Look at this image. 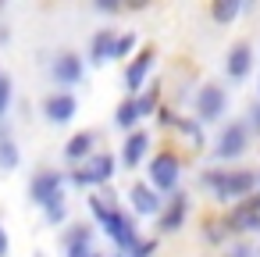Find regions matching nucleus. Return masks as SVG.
<instances>
[{"instance_id": "obj_1", "label": "nucleus", "mask_w": 260, "mask_h": 257, "mask_svg": "<svg viewBox=\"0 0 260 257\" xmlns=\"http://www.w3.org/2000/svg\"><path fill=\"white\" fill-rule=\"evenodd\" d=\"M89 211H93V218L100 221L104 236L118 246V253H128V250L143 239V236H139V229H136V218H132V214H125L121 207L107 204V196L89 193Z\"/></svg>"}, {"instance_id": "obj_2", "label": "nucleus", "mask_w": 260, "mask_h": 257, "mask_svg": "<svg viewBox=\"0 0 260 257\" xmlns=\"http://www.w3.org/2000/svg\"><path fill=\"white\" fill-rule=\"evenodd\" d=\"M200 182L214 193V200H221V204H239V200H246V196L256 193L260 172H253V168H228V172L207 168V172L200 175Z\"/></svg>"}, {"instance_id": "obj_3", "label": "nucleus", "mask_w": 260, "mask_h": 257, "mask_svg": "<svg viewBox=\"0 0 260 257\" xmlns=\"http://www.w3.org/2000/svg\"><path fill=\"white\" fill-rule=\"evenodd\" d=\"M114 172H118V157L107 154V150H96L89 161H82V164L68 175V182H75L79 189H100V186H107V182L114 179Z\"/></svg>"}, {"instance_id": "obj_4", "label": "nucleus", "mask_w": 260, "mask_h": 257, "mask_svg": "<svg viewBox=\"0 0 260 257\" xmlns=\"http://www.w3.org/2000/svg\"><path fill=\"white\" fill-rule=\"evenodd\" d=\"M146 182L160 193V196H171L178 193V182H182V157L175 150H160L150 157V168H146Z\"/></svg>"}, {"instance_id": "obj_5", "label": "nucleus", "mask_w": 260, "mask_h": 257, "mask_svg": "<svg viewBox=\"0 0 260 257\" xmlns=\"http://www.w3.org/2000/svg\"><path fill=\"white\" fill-rule=\"evenodd\" d=\"M228 115V90L217 82H203L192 97V118L196 122H221Z\"/></svg>"}, {"instance_id": "obj_6", "label": "nucleus", "mask_w": 260, "mask_h": 257, "mask_svg": "<svg viewBox=\"0 0 260 257\" xmlns=\"http://www.w3.org/2000/svg\"><path fill=\"white\" fill-rule=\"evenodd\" d=\"M249 150V125L246 122H224L214 143V161H239Z\"/></svg>"}, {"instance_id": "obj_7", "label": "nucleus", "mask_w": 260, "mask_h": 257, "mask_svg": "<svg viewBox=\"0 0 260 257\" xmlns=\"http://www.w3.org/2000/svg\"><path fill=\"white\" fill-rule=\"evenodd\" d=\"M153 65H157L153 47H143L139 54H132V61H128V65H125V72H121V86H125V93H128V97H139V93L146 90Z\"/></svg>"}, {"instance_id": "obj_8", "label": "nucleus", "mask_w": 260, "mask_h": 257, "mask_svg": "<svg viewBox=\"0 0 260 257\" xmlns=\"http://www.w3.org/2000/svg\"><path fill=\"white\" fill-rule=\"evenodd\" d=\"M64 182H68V175L57 172V168H43V172H36L32 182H29V196H32V204L47 207L50 200L64 196Z\"/></svg>"}, {"instance_id": "obj_9", "label": "nucleus", "mask_w": 260, "mask_h": 257, "mask_svg": "<svg viewBox=\"0 0 260 257\" xmlns=\"http://www.w3.org/2000/svg\"><path fill=\"white\" fill-rule=\"evenodd\" d=\"M50 79L57 86H79L86 79V61L75 54V50H61L54 61H50Z\"/></svg>"}, {"instance_id": "obj_10", "label": "nucleus", "mask_w": 260, "mask_h": 257, "mask_svg": "<svg viewBox=\"0 0 260 257\" xmlns=\"http://www.w3.org/2000/svg\"><path fill=\"white\" fill-rule=\"evenodd\" d=\"M75 115H79V100H75V93L57 90V93H47V97H43V118H47L50 125H68Z\"/></svg>"}, {"instance_id": "obj_11", "label": "nucleus", "mask_w": 260, "mask_h": 257, "mask_svg": "<svg viewBox=\"0 0 260 257\" xmlns=\"http://www.w3.org/2000/svg\"><path fill=\"white\" fill-rule=\"evenodd\" d=\"M128 204L139 218H157L164 211V196L150 186V182H132L128 186Z\"/></svg>"}, {"instance_id": "obj_12", "label": "nucleus", "mask_w": 260, "mask_h": 257, "mask_svg": "<svg viewBox=\"0 0 260 257\" xmlns=\"http://www.w3.org/2000/svg\"><path fill=\"white\" fill-rule=\"evenodd\" d=\"M185 218H189V193H171L168 200H164V211L157 214V229L160 232H178L182 225H185Z\"/></svg>"}, {"instance_id": "obj_13", "label": "nucleus", "mask_w": 260, "mask_h": 257, "mask_svg": "<svg viewBox=\"0 0 260 257\" xmlns=\"http://www.w3.org/2000/svg\"><path fill=\"white\" fill-rule=\"evenodd\" d=\"M224 75H228L232 82H242V79L253 75V47H249L246 40L232 43V50L224 54Z\"/></svg>"}, {"instance_id": "obj_14", "label": "nucleus", "mask_w": 260, "mask_h": 257, "mask_svg": "<svg viewBox=\"0 0 260 257\" xmlns=\"http://www.w3.org/2000/svg\"><path fill=\"white\" fill-rule=\"evenodd\" d=\"M224 232H235V236H242V232H260V211H256L249 200H239V204L224 214Z\"/></svg>"}, {"instance_id": "obj_15", "label": "nucleus", "mask_w": 260, "mask_h": 257, "mask_svg": "<svg viewBox=\"0 0 260 257\" xmlns=\"http://www.w3.org/2000/svg\"><path fill=\"white\" fill-rule=\"evenodd\" d=\"M146 154H150V132L136 129V132H128V136H125L118 161H121L128 172H136V168H139V161H146Z\"/></svg>"}, {"instance_id": "obj_16", "label": "nucleus", "mask_w": 260, "mask_h": 257, "mask_svg": "<svg viewBox=\"0 0 260 257\" xmlns=\"http://www.w3.org/2000/svg\"><path fill=\"white\" fill-rule=\"evenodd\" d=\"M64 257H93V225H75L64 232Z\"/></svg>"}, {"instance_id": "obj_17", "label": "nucleus", "mask_w": 260, "mask_h": 257, "mask_svg": "<svg viewBox=\"0 0 260 257\" xmlns=\"http://www.w3.org/2000/svg\"><path fill=\"white\" fill-rule=\"evenodd\" d=\"M114 43H118V33H114V29H100V33H93V40H89V61H93V65H107V61H114Z\"/></svg>"}, {"instance_id": "obj_18", "label": "nucleus", "mask_w": 260, "mask_h": 257, "mask_svg": "<svg viewBox=\"0 0 260 257\" xmlns=\"http://www.w3.org/2000/svg\"><path fill=\"white\" fill-rule=\"evenodd\" d=\"M93 143H96V132H75V136L64 143V157L75 161V164H82V161H89V157L96 154Z\"/></svg>"}, {"instance_id": "obj_19", "label": "nucleus", "mask_w": 260, "mask_h": 257, "mask_svg": "<svg viewBox=\"0 0 260 257\" xmlns=\"http://www.w3.org/2000/svg\"><path fill=\"white\" fill-rule=\"evenodd\" d=\"M143 118H139V107H136V97H125L118 107H114V125L118 129H125V132H136V125H139Z\"/></svg>"}, {"instance_id": "obj_20", "label": "nucleus", "mask_w": 260, "mask_h": 257, "mask_svg": "<svg viewBox=\"0 0 260 257\" xmlns=\"http://www.w3.org/2000/svg\"><path fill=\"white\" fill-rule=\"evenodd\" d=\"M242 15V0H210V18L217 25H232Z\"/></svg>"}, {"instance_id": "obj_21", "label": "nucleus", "mask_w": 260, "mask_h": 257, "mask_svg": "<svg viewBox=\"0 0 260 257\" xmlns=\"http://www.w3.org/2000/svg\"><path fill=\"white\" fill-rule=\"evenodd\" d=\"M18 161H22V154H18V143L0 129V172H15L18 168Z\"/></svg>"}, {"instance_id": "obj_22", "label": "nucleus", "mask_w": 260, "mask_h": 257, "mask_svg": "<svg viewBox=\"0 0 260 257\" xmlns=\"http://www.w3.org/2000/svg\"><path fill=\"white\" fill-rule=\"evenodd\" d=\"M136 107H139V118L157 115V111H160V90H157V86H146V90L136 97Z\"/></svg>"}, {"instance_id": "obj_23", "label": "nucleus", "mask_w": 260, "mask_h": 257, "mask_svg": "<svg viewBox=\"0 0 260 257\" xmlns=\"http://www.w3.org/2000/svg\"><path fill=\"white\" fill-rule=\"evenodd\" d=\"M178 132H185L189 136V143L200 150L203 147V122H196V118H178V125H175Z\"/></svg>"}, {"instance_id": "obj_24", "label": "nucleus", "mask_w": 260, "mask_h": 257, "mask_svg": "<svg viewBox=\"0 0 260 257\" xmlns=\"http://www.w3.org/2000/svg\"><path fill=\"white\" fill-rule=\"evenodd\" d=\"M11 97H15V82H11L8 72H0V122H4L8 111H11Z\"/></svg>"}, {"instance_id": "obj_25", "label": "nucleus", "mask_w": 260, "mask_h": 257, "mask_svg": "<svg viewBox=\"0 0 260 257\" xmlns=\"http://www.w3.org/2000/svg\"><path fill=\"white\" fill-rule=\"evenodd\" d=\"M43 218H47L50 225H61V221L68 218V204H64V196H57V200H50V204L43 207Z\"/></svg>"}, {"instance_id": "obj_26", "label": "nucleus", "mask_w": 260, "mask_h": 257, "mask_svg": "<svg viewBox=\"0 0 260 257\" xmlns=\"http://www.w3.org/2000/svg\"><path fill=\"white\" fill-rule=\"evenodd\" d=\"M132 50H136V33H125V36H118V43H114V61H132Z\"/></svg>"}, {"instance_id": "obj_27", "label": "nucleus", "mask_w": 260, "mask_h": 257, "mask_svg": "<svg viewBox=\"0 0 260 257\" xmlns=\"http://www.w3.org/2000/svg\"><path fill=\"white\" fill-rule=\"evenodd\" d=\"M153 253H157V239H153V236H143L125 257H153Z\"/></svg>"}, {"instance_id": "obj_28", "label": "nucleus", "mask_w": 260, "mask_h": 257, "mask_svg": "<svg viewBox=\"0 0 260 257\" xmlns=\"http://www.w3.org/2000/svg\"><path fill=\"white\" fill-rule=\"evenodd\" d=\"M224 257H256V250H253V243H232L228 250H224Z\"/></svg>"}, {"instance_id": "obj_29", "label": "nucleus", "mask_w": 260, "mask_h": 257, "mask_svg": "<svg viewBox=\"0 0 260 257\" xmlns=\"http://www.w3.org/2000/svg\"><path fill=\"white\" fill-rule=\"evenodd\" d=\"M93 8H96L100 15H114V11L125 8V0H93Z\"/></svg>"}, {"instance_id": "obj_30", "label": "nucleus", "mask_w": 260, "mask_h": 257, "mask_svg": "<svg viewBox=\"0 0 260 257\" xmlns=\"http://www.w3.org/2000/svg\"><path fill=\"white\" fill-rule=\"evenodd\" d=\"M246 125H249V132H253V136H260V100L249 107V115H246Z\"/></svg>"}, {"instance_id": "obj_31", "label": "nucleus", "mask_w": 260, "mask_h": 257, "mask_svg": "<svg viewBox=\"0 0 260 257\" xmlns=\"http://www.w3.org/2000/svg\"><path fill=\"white\" fill-rule=\"evenodd\" d=\"M203 236H207V243H221V239H224V225H217V221H210Z\"/></svg>"}, {"instance_id": "obj_32", "label": "nucleus", "mask_w": 260, "mask_h": 257, "mask_svg": "<svg viewBox=\"0 0 260 257\" xmlns=\"http://www.w3.org/2000/svg\"><path fill=\"white\" fill-rule=\"evenodd\" d=\"M11 253V239H8V229L0 225V257H8Z\"/></svg>"}, {"instance_id": "obj_33", "label": "nucleus", "mask_w": 260, "mask_h": 257, "mask_svg": "<svg viewBox=\"0 0 260 257\" xmlns=\"http://www.w3.org/2000/svg\"><path fill=\"white\" fill-rule=\"evenodd\" d=\"M125 8L128 11H143V8H150V0H125Z\"/></svg>"}, {"instance_id": "obj_34", "label": "nucleus", "mask_w": 260, "mask_h": 257, "mask_svg": "<svg viewBox=\"0 0 260 257\" xmlns=\"http://www.w3.org/2000/svg\"><path fill=\"white\" fill-rule=\"evenodd\" d=\"M256 8V0H242V11H253Z\"/></svg>"}, {"instance_id": "obj_35", "label": "nucleus", "mask_w": 260, "mask_h": 257, "mask_svg": "<svg viewBox=\"0 0 260 257\" xmlns=\"http://www.w3.org/2000/svg\"><path fill=\"white\" fill-rule=\"evenodd\" d=\"M256 97H260V75H256Z\"/></svg>"}, {"instance_id": "obj_36", "label": "nucleus", "mask_w": 260, "mask_h": 257, "mask_svg": "<svg viewBox=\"0 0 260 257\" xmlns=\"http://www.w3.org/2000/svg\"><path fill=\"white\" fill-rule=\"evenodd\" d=\"M111 257H125V253H111Z\"/></svg>"}, {"instance_id": "obj_37", "label": "nucleus", "mask_w": 260, "mask_h": 257, "mask_svg": "<svg viewBox=\"0 0 260 257\" xmlns=\"http://www.w3.org/2000/svg\"><path fill=\"white\" fill-rule=\"evenodd\" d=\"M93 257H104V253H93Z\"/></svg>"}]
</instances>
